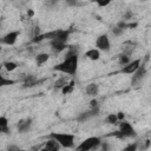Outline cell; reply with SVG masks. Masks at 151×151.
<instances>
[{
  "label": "cell",
  "mask_w": 151,
  "mask_h": 151,
  "mask_svg": "<svg viewBox=\"0 0 151 151\" xmlns=\"http://www.w3.org/2000/svg\"><path fill=\"white\" fill-rule=\"evenodd\" d=\"M78 60H79V57H71V58L64 59L61 63L57 64L53 67V70L54 71H58V72H61L64 74H67L70 77H73V76L77 74Z\"/></svg>",
  "instance_id": "obj_1"
},
{
  "label": "cell",
  "mask_w": 151,
  "mask_h": 151,
  "mask_svg": "<svg viewBox=\"0 0 151 151\" xmlns=\"http://www.w3.org/2000/svg\"><path fill=\"white\" fill-rule=\"evenodd\" d=\"M50 138L54 139L60 147L64 149H72L74 146V134L73 133H65V132H51L50 133Z\"/></svg>",
  "instance_id": "obj_2"
},
{
  "label": "cell",
  "mask_w": 151,
  "mask_h": 151,
  "mask_svg": "<svg viewBox=\"0 0 151 151\" xmlns=\"http://www.w3.org/2000/svg\"><path fill=\"white\" fill-rule=\"evenodd\" d=\"M112 136L118 138V139H120V140H123V139H126V138H136L137 137V132H136V130L133 129V126L129 122L122 120L119 123L118 131L113 132Z\"/></svg>",
  "instance_id": "obj_3"
},
{
  "label": "cell",
  "mask_w": 151,
  "mask_h": 151,
  "mask_svg": "<svg viewBox=\"0 0 151 151\" xmlns=\"http://www.w3.org/2000/svg\"><path fill=\"white\" fill-rule=\"evenodd\" d=\"M101 143V138L99 137H88L86 139H84L77 147H76V151H92L97 147H99Z\"/></svg>",
  "instance_id": "obj_4"
},
{
  "label": "cell",
  "mask_w": 151,
  "mask_h": 151,
  "mask_svg": "<svg viewBox=\"0 0 151 151\" xmlns=\"http://www.w3.org/2000/svg\"><path fill=\"white\" fill-rule=\"evenodd\" d=\"M143 61V60H142ZM146 73H147V67H146V64H140V66L137 68V71L132 74V78H131V85L132 86H137L139 85L144 78L146 77Z\"/></svg>",
  "instance_id": "obj_5"
},
{
  "label": "cell",
  "mask_w": 151,
  "mask_h": 151,
  "mask_svg": "<svg viewBox=\"0 0 151 151\" xmlns=\"http://www.w3.org/2000/svg\"><path fill=\"white\" fill-rule=\"evenodd\" d=\"M99 52H109L111 48V44H110V38L106 33L99 34L96 39V47Z\"/></svg>",
  "instance_id": "obj_6"
},
{
  "label": "cell",
  "mask_w": 151,
  "mask_h": 151,
  "mask_svg": "<svg viewBox=\"0 0 151 151\" xmlns=\"http://www.w3.org/2000/svg\"><path fill=\"white\" fill-rule=\"evenodd\" d=\"M99 112H100L99 106L90 107V110L84 111V112H80V113L77 116L76 119H77V122H79V123H85L86 120H88V119H91V118H93V117H97V116L99 114Z\"/></svg>",
  "instance_id": "obj_7"
},
{
  "label": "cell",
  "mask_w": 151,
  "mask_h": 151,
  "mask_svg": "<svg viewBox=\"0 0 151 151\" xmlns=\"http://www.w3.org/2000/svg\"><path fill=\"white\" fill-rule=\"evenodd\" d=\"M19 35H20V31H11L0 38V45L13 46L17 42Z\"/></svg>",
  "instance_id": "obj_8"
},
{
  "label": "cell",
  "mask_w": 151,
  "mask_h": 151,
  "mask_svg": "<svg viewBox=\"0 0 151 151\" xmlns=\"http://www.w3.org/2000/svg\"><path fill=\"white\" fill-rule=\"evenodd\" d=\"M59 32H60V28H59V29L48 31V32L41 33L40 35H38V37H35V38H33V39H31V41L34 42V44H39V42H41V41H44V40H48V41H51V40H53V39L57 38V35L59 34Z\"/></svg>",
  "instance_id": "obj_9"
},
{
  "label": "cell",
  "mask_w": 151,
  "mask_h": 151,
  "mask_svg": "<svg viewBox=\"0 0 151 151\" xmlns=\"http://www.w3.org/2000/svg\"><path fill=\"white\" fill-rule=\"evenodd\" d=\"M140 64H142V59H140V58L133 59V60H131L127 65L123 66L122 70H120V72H122V73H125V74H133V73L137 71V68L140 66Z\"/></svg>",
  "instance_id": "obj_10"
},
{
  "label": "cell",
  "mask_w": 151,
  "mask_h": 151,
  "mask_svg": "<svg viewBox=\"0 0 151 151\" xmlns=\"http://www.w3.org/2000/svg\"><path fill=\"white\" fill-rule=\"evenodd\" d=\"M33 124L32 118H22L17 123V130L19 133H26L31 130Z\"/></svg>",
  "instance_id": "obj_11"
},
{
  "label": "cell",
  "mask_w": 151,
  "mask_h": 151,
  "mask_svg": "<svg viewBox=\"0 0 151 151\" xmlns=\"http://www.w3.org/2000/svg\"><path fill=\"white\" fill-rule=\"evenodd\" d=\"M50 47H51V50H52L53 53L58 54V53H61V52L66 51V48L68 47V45L65 44V42H61V41H59V40L53 39V40L50 41Z\"/></svg>",
  "instance_id": "obj_12"
},
{
  "label": "cell",
  "mask_w": 151,
  "mask_h": 151,
  "mask_svg": "<svg viewBox=\"0 0 151 151\" xmlns=\"http://www.w3.org/2000/svg\"><path fill=\"white\" fill-rule=\"evenodd\" d=\"M39 151H60V145L52 138H50L47 142H45Z\"/></svg>",
  "instance_id": "obj_13"
},
{
  "label": "cell",
  "mask_w": 151,
  "mask_h": 151,
  "mask_svg": "<svg viewBox=\"0 0 151 151\" xmlns=\"http://www.w3.org/2000/svg\"><path fill=\"white\" fill-rule=\"evenodd\" d=\"M85 93L86 96L88 97H92V98H96L99 93V85L96 84V83H90L86 85L85 87Z\"/></svg>",
  "instance_id": "obj_14"
},
{
  "label": "cell",
  "mask_w": 151,
  "mask_h": 151,
  "mask_svg": "<svg viewBox=\"0 0 151 151\" xmlns=\"http://www.w3.org/2000/svg\"><path fill=\"white\" fill-rule=\"evenodd\" d=\"M79 53H80L79 45H71L66 48V52L64 54V59H67L71 57H79Z\"/></svg>",
  "instance_id": "obj_15"
},
{
  "label": "cell",
  "mask_w": 151,
  "mask_h": 151,
  "mask_svg": "<svg viewBox=\"0 0 151 151\" xmlns=\"http://www.w3.org/2000/svg\"><path fill=\"white\" fill-rule=\"evenodd\" d=\"M71 81L70 76H60L55 81H54V88L55 90H61L65 85H67Z\"/></svg>",
  "instance_id": "obj_16"
},
{
  "label": "cell",
  "mask_w": 151,
  "mask_h": 151,
  "mask_svg": "<svg viewBox=\"0 0 151 151\" xmlns=\"http://www.w3.org/2000/svg\"><path fill=\"white\" fill-rule=\"evenodd\" d=\"M134 46H136L134 42H132V41H125L123 44V46H122V53L131 57L132 52L134 51Z\"/></svg>",
  "instance_id": "obj_17"
},
{
  "label": "cell",
  "mask_w": 151,
  "mask_h": 151,
  "mask_svg": "<svg viewBox=\"0 0 151 151\" xmlns=\"http://www.w3.org/2000/svg\"><path fill=\"white\" fill-rule=\"evenodd\" d=\"M85 57L92 61H96L100 58V52L97 50V48H90L85 52Z\"/></svg>",
  "instance_id": "obj_18"
},
{
  "label": "cell",
  "mask_w": 151,
  "mask_h": 151,
  "mask_svg": "<svg viewBox=\"0 0 151 151\" xmlns=\"http://www.w3.org/2000/svg\"><path fill=\"white\" fill-rule=\"evenodd\" d=\"M22 83L25 87H32L37 84V78L33 74H26L22 77Z\"/></svg>",
  "instance_id": "obj_19"
},
{
  "label": "cell",
  "mask_w": 151,
  "mask_h": 151,
  "mask_svg": "<svg viewBox=\"0 0 151 151\" xmlns=\"http://www.w3.org/2000/svg\"><path fill=\"white\" fill-rule=\"evenodd\" d=\"M48 59H50V54L48 53H38L37 55H35V64L38 65V66H41V65H44L45 63H47L48 61Z\"/></svg>",
  "instance_id": "obj_20"
},
{
  "label": "cell",
  "mask_w": 151,
  "mask_h": 151,
  "mask_svg": "<svg viewBox=\"0 0 151 151\" xmlns=\"http://www.w3.org/2000/svg\"><path fill=\"white\" fill-rule=\"evenodd\" d=\"M0 133H9V126H8V119L5 116L0 117Z\"/></svg>",
  "instance_id": "obj_21"
},
{
  "label": "cell",
  "mask_w": 151,
  "mask_h": 151,
  "mask_svg": "<svg viewBox=\"0 0 151 151\" xmlns=\"http://www.w3.org/2000/svg\"><path fill=\"white\" fill-rule=\"evenodd\" d=\"M68 38H70V31H67V29H60V32H59V34L57 35L55 40H59V41H61V42L67 44Z\"/></svg>",
  "instance_id": "obj_22"
},
{
  "label": "cell",
  "mask_w": 151,
  "mask_h": 151,
  "mask_svg": "<svg viewBox=\"0 0 151 151\" xmlns=\"http://www.w3.org/2000/svg\"><path fill=\"white\" fill-rule=\"evenodd\" d=\"M74 84H76V83H74V80H72V79H71V81H70L67 85H65V86L60 90V91H61V93H63V94H65V96H66V94L72 93V92H73V90H74Z\"/></svg>",
  "instance_id": "obj_23"
},
{
  "label": "cell",
  "mask_w": 151,
  "mask_h": 151,
  "mask_svg": "<svg viewBox=\"0 0 151 151\" xmlns=\"http://www.w3.org/2000/svg\"><path fill=\"white\" fill-rule=\"evenodd\" d=\"M15 83H17L15 80H13V79H7V78H5V77L0 73V87L9 86V85H13V84H15Z\"/></svg>",
  "instance_id": "obj_24"
},
{
  "label": "cell",
  "mask_w": 151,
  "mask_h": 151,
  "mask_svg": "<svg viewBox=\"0 0 151 151\" xmlns=\"http://www.w3.org/2000/svg\"><path fill=\"white\" fill-rule=\"evenodd\" d=\"M130 61H131V58H130L129 55H126V54H123V53H120V54L118 55V63H119L122 66H125V65H127Z\"/></svg>",
  "instance_id": "obj_25"
},
{
  "label": "cell",
  "mask_w": 151,
  "mask_h": 151,
  "mask_svg": "<svg viewBox=\"0 0 151 151\" xmlns=\"http://www.w3.org/2000/svg\"><path fill=\"white\" fill-rule=\"evenodd\" d=\"M150 145H151V139L146 138L144 142H142V144L138 143V150L139 151H146V150L150 149Z\"/></svg>",
  "instance_id": "obj_26"
},
{
  "label": "cell",
  "mask_w": 151,
  "mask_h": 151,
  "mask_svg": "<svg viewBox=\"0 0 151 151\" xmlns=\"http://www.w3.org/2000/svg\"><path fill=\"white\" fill-rule=\"evenodd\" d=\"M4 67H5L6 71L12 72V71H14V70L18 68V64L14 63V61H5L4 63Z\"/></svg>",
  "instance_id": "obj_27"
},
{
  "label": "cell",
  "mask_w": 151,
  "mask_h": 151,
  "mask_svg": "<svg viewBox=\"0 0 151 151\" xmlns=\"http://www.w3.org/2000/svg\"><path fill=\"white\" fill-rule=\"evenodd\" d=\"M105 122H106L107 124H111V125H116V124L118 123V119H117V116H116V113H109V114L106 116V118H105Z\"/></svg>",
  "instance_id": "obj_28"
},
{
  "label": "cell",
  "mask_w": 151,
  "mask_h": 151,
  "mask_svg": "<svg viewBox=\"0 0 151 151\" xmlns=\"http://www.w3.org/2000/svg\"><path fill=\"white\" fill-rule=\"evenodd\" d=\"M132 18H133V12H132L131 9H126V11L123 13V18H122V20L125 21V22H127V21L132 20Z\"/></svg>",
  "instance_id": "obj_29"
},
{
  "label": "cell",
  "mask_w": 151,
  "mask_h": 151,
  "mask_svg": "<svg viewBox=\"0 0 151 151\" xmlns=\"http://www.w3.org/2000/svg\"><path fill=\"white\" fill-rule=\"evenodd\" d=\"M122 151H138V143L137 142L131 143V144L126 145Z\"/></svg>",
  "instance_id": "obj_30"
},
{
  "label": "cell",
  "mask_w": 151,
  "mask_h": 151,
  "mask_svg": "<svg viewBox=\"0 0 151 151\" xmlns=\"http://www.w3.org/2000/svg\"><path fill=\"white\" fill-rule=\"evenodd\" d=\"M41 34V29H40V27L38 26V25H35L33 28H32V33H31V38L33 39V38H35V37H38V35H40Z\"/></svg>",
  "instance_id": "obj_31"
},
{
  "label": "cell",
  "mask_w": 151,
  "mask_h": 151,
  "mask_svg": "<svg viewBox=\"0 0 151 151\" xmlns=\"http://www.w3.org/2000/svg\"><path fill=\"white\" fill-rule=\"evenodd\" d=\"M111 32H112V34H113L114 37H119V35H122V34L124 33V31L120 29V28H118L117 26H114V27L111 29Z\"/></svg>",
  "instance_id": "obj_32"
},
{
  "label": "cell",
  "mask_w": 151,
  "mask_h": 151,
  "mask_svg": "<svg viewBox=\"0 0 151 151\" xmlns=\"http://www.w3.org/2000/svg\"><path fill=\"white\" fill-rule=\"evenodd\" d=\"M99 146H100V151H110V144L107 142H103L101 140Z\"/></svg>",
  "instance_id": "obj_33"
},
{
  "label": "cell",
  "mask_w": 151,
  "mask_h": 151,
  "mask_svg": "<svg viewBox=\"0 0 151 151\" xmlns=\"http://www.w3.org/2000/svg\"><path fill=\"white\" fill-rule=\"evenodd\" d=\"M96 4H97L99 7H106V6H109V5L111 4V1H110V0H105V1L98 0V1H96Z\"/></svg>",
  "instance_id": "obj_34"
},
{
  "label": "cell",
  "mask_w": 151,
  "mask_h": 151,
  "mask_svg": "<svg viewBox=\"0 0 151 151\" xmlns=\"http://www.w3.org/2000/svg\"><path fill=\"white\" fill-rule=\"evenodd\" d=\"M116 116H117L118 122H122V120H124V119H125V113H124V112H122V111L117 112V113H116Z\"/></svg>",
  "instance_id": "obj_35"
},
{
  "label": "cell",
  "mask_w": 151,
  "mask_h": 151,
  "mask_svg": "<svg viewBox=\"0 0 151 151\" xmlns=\"http://www.w3.org/2000/svg\"><path fill=\"white\" fill-rule=\"evenodd\" d=\"M96 106H99V103H98V100L96 98H92L90 100V107H96Z\"/></svg>",
  "instance_id": "obj_36"
},
{
  "label": "cell",
  "mask_w": 151,
  "mask_h": 151,
  "mask_svg": "<svg viewBox=\"0 0 151 151\" xmlns=\"http://www.w3.org/2000/svg\"><path fill=\"white\" fill-rule=\"evenodd\" d=\"M138 26V22H127V26H126V28H130V29H132V28H136Z\"/></svg>",
  "instance_id": "obj_37"
},
{
  "label": "cell",
  "mask_w": 151,
  "mask_h": 151,
  "mask_svg": "<svg viewBox=\"0 0 151 151\" xmlns=\"http://www.w3.org/2000/svg\"><path fill=\"white\" fill-rule=\"evenodd\" d=\"M18 150H19V147L17 145H9L6 149V151H18Z\"/></svg>",
  "instance_id": "obj_38"
},
{
  "label": "cell",
  "mask_w": 151,
  "mask_h": 151,
  "mask_svg": "<svg viewBox=\"0 0 151 151\" xmlns=\"http://www.w3.org/2000/svg\"><path fill=\"white\" fill-rule=\"evenodd\" d=\"M33 15H34V11H33L32 8H28V9H27V17H28V18H32Z\"/></svg>",
  "instance_id": "obj_39"
},
{
  "label": "cell",
  "mask_w": 151,
  "mask_h": 151,
  "mask_svg": "<svg viewBox=\"0 0 151 151\" xmlns=\"http://www.w3.org/2000/svg\"><path fill=\"white\" fill-rule=\"evenodd\" d=\"M1 27H2V19H0V31H1Z\"/></svg>",
  "instance_id": "obj_40"
},
{
  "label": "cell",
  "mask_w": 151,
  "mask_h": 151,
  "mask_svg": "<svg viewBox=\"0 0 151 151\" xmlns=\"http://www.w3.org/2000/svg\"><path fill=\"white\" fill-rule=\"evenodd\" d=\"M18 151H28V150H26V149H19Z\"/></svg>",
  "instance_id": "obj_41"
},
{
  "label": "cell",
  "mask_w": 151,
  "mask_h": 151,
  "mask_svg": "<svg viewBox=\"0 0 151 151\" xmlns=\"http://www.w3.org/2000/svg\"><path fill=\"white\" fill-rule=\"evenodd\" d=\"M1 51H2V47H1V45H0V52H1Z\"/></svg>",
  "instance_id": "obj_42"
}]
</instances>
